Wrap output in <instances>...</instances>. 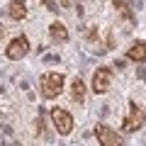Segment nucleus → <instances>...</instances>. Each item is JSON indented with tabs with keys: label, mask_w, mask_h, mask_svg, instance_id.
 <instances>
[{
	"label": "nucleus",
	"mask_w": 146,
	"mask_h": 146,
	"mask_svg": "<svg viewBox=\"0 0 146 146\" xmlns=\"http://www.w3.org/2000/svg\"><path fill=\"white\" fill-rule=\"evenodd\" d=\"M95 136H98V141H100V144H105V146H119V144H122V136L117 134L115 129L105 127V124H98Z\"/></svg>",
	"instance_id": "5"
},
{
	"label": "nucleus",
	"mask_w": 146,
	"mask_h": 146,
	"mask_svg": "<svg viewBox=\"0 0 146 146\" xmlns=\"http://www.w3.org/2000/svg\"><path fill=\"white\" fill-rule=\"evenodd\" d=\"M110 83H112V71L110 68H98L95 71V78H93V90L102 95V93H107Z\"/></svg>",
	"instance_id": "6"
},
{
	"label": "nucleus",
	"mask_w": 146,
	"mask_h": 146,
	"mask_svg": "<svg viewBox=\"0 0 146 146\" xmlns=\"http://www.w3.org/2000/svg\"><path fill=\"white\" fill-rule=\"evenodd\" d=\"M71 98L76 100V102H83V100H85V83L80 78H73V83H71Z\"/></svg>",
	"instance_id": "8"
},
{
	"label": "nucleus",
	"mask_w": 146,
	"mask_h": 146,
	"mask_svg": "<svg viewBox=\"0 0 146 146\" xmlns=\"http://www.w3.org/2000/svg\"><path fill=\"white\" fill-rule=\"evenodd\" d=\"M49 34H51L54 42H66L68 39V32H66V27H63L61 22H54V25L49 27Z\"/></svg>",
	"instance_id": "10"
},
{
	"label": "nucleus",
	"mask_w": 146,
	"mask_h": 146,
	"mask_svg": "<svg viewBox=\"0 0 146 146\" xmlns=\"http://www.w3.org/2000/svg\"><path fill=\"white\" fill-rule=\"evenodd\" d=\"M51 119H54V127H56V131L58 134H71L73 131V117H71V112H66L63 107H54L51 110Z\"/></svg>",
	"instance_id": "2"
},
{
	"label": "nucleus",
	"mask_w": 146,
	"mask_h": 146,
	"mask_svg": "<svg viewBox=\"0 0 146 146\" xmlns=\"http://www.w3.org/2000/svg\"><path fill=\"white\" fill-rule=\"evenodd\" d=\"M7 15L12 17V20H25L27 17V7L22 0H12L10 5H7Z\"/></svg>",
	"instance_id": "7"
},
{
	"label": "nucleus",
	"mask_w": 146,
	"mask_h": 146,
	"mask_svg": "<svg viewBox=\"0 0 146 146\" xmlns=\"http://www.w3.org/2000/svg\"><path fill=\"white\" fill-rule=\"evenodd\" d=\"M144 119H146V115L141 112L139 107H136L134 102H131V107H129V117H127L124 124H122V131H136L141 124H144Z\"/></svg>",
	"instance_id": "4"
},
{
	"label": "nucleus",
	"mask_w": 146,
	"mask_h": 146,
	"mask_svg": "<svg viewBox=\"0 0 146 146\" xmlns=\"http://www.w3.org/2000/svg\"><path fill=\"white\" fill-rule=\"evenodd\" d=\"M63 90V73H44L42 76V95L44 98H56L58 93Z\"/></svg>",
	"instance_id": "1"
},
{
	"label": "nucleus",
	"mask_w": 146,
	"mask_h": 146,
	"mask_svg": "<svg viewBox=\"0 0 146 146\" xmlns=\"http://www.w3.org/2000/svg\"><path fill=\"white\" fill-rule=\"evenodd\" d=\"M29 51V39L27 36H15L10 44H7V58L10 61H20V58H25V54Z\"/></svg>",
	"instance_id": "3"
},
{
	"label": "nucleus",
	"mask_w": 146,
	"mask_h": 146,
	"mask_svg": "<svg viewBox=\"0 0 146 146\" xmlns=\"http://www.w3.org/2000/svg\"><path fill=\"white\" fill-rule=\"evenodd\" d=\"M127 56L131 58V61H141V58H146V42H136L129 46V51H127Z\"/></svg>",
	"instance_id": "9"
}]
</instances>
